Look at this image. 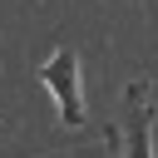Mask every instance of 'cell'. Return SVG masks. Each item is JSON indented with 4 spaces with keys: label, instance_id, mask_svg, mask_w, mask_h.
Listing matches in <instances>:
<instances>
[{
    "label": "cell",
    "instance_id": "6da1fadb",
    "mask_svg": "<svg viewBox=\"0 0 158 158\" xmlns=\"http://www.w3.org/2000/svg\"><path fill=\"white\" fill-rule=\"evenodd\" d=\"M40 84L49 89V99L59 104V118L69 128L84 123V89H79V49L59 44L44 64H40Z\"/></svg>",
    "mask_w": 158,
    "mask_h": 158
},
{
    "label": "cell",
    "instance_id": "7a4b0ae2",
    "mask_svg": "<svg viewBox=\"0 0 158 158\" xmlns=\"http://www.w3.org/2000/svg\"><path fill=\"white\" fill-rule=\"evenodd\" d=\"M109 143H118V158H153L148 84H128V94H123V133H109Z\"/></svg>",
    "mask_w": 158,
    "mask_h": 158
}]
</instances>
